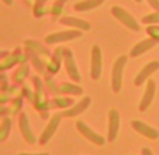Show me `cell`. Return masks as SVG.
<instances>
[{
    "instance_id": "6da1fadb",
    "label": "cell",
    "mask_w": 159,
    "mask_h": 155,
    "mask_svg": "<svg viewBox=\"0 0 159 155\" xmlns=\"http://www.w3.org/2000/svg\"><path fill=\"white\" fill-rule=\"evenodd\" d=\"M128 58L125 55H120L113 63V69H111V89L114 93H118L123 87V75H124V68L127 65Z\"/></svg>"
},
{
    "instance_id": "7a4b0ae2",
    "label": "cell",
    "mask_w": 159,
    "mask_h": 155,
    "mask_svg": "<svg viewBox=\"0 0 159 155\" xmlns=\"http://www.w3.org/2000/svg\"><path fill=\"white\" fill-rule=\"evenodd\" d=\"M90 57V75L93 81H97L103 72V55L99 45H93Z\"/></svg>"
},
{
    "instance_id": "3957f363",
    "label": "cell",
    "mask_w": 159,
    "mask_h": 155,
    "mask_svg": "<svg viewBox=\"0 0 159 155\" xmlns=\"http://www.w3.org/2000/svg\"><path fill=\"white\" fill-rule=\"evenodd\" d=\"M111 14L114 16L120 23H123L127 28H129V30H132V31H139V24L137 23V20H135L127 10H124L123 7L113 6L111 7Z\"/></svg>"
},
{
    "instance_id": "277c9868",
    "label": "cell",
    "mask_w": 159,
    "mask_h": 155,
    "mask_svg": "<svg viewBox=\"0 0 159 155\" xmlns=\"http://www.w3.org/2000/svg\"><path fill=\"white\" fill-rule=\"evenodd\" d=\"M82 35L80 30H66V31H58V33H51L45 37L47 44H59V42H66L70 40L79 38Z\"/></svg>"
},
{
    "instance_id": "5b68a950",
    "label": "cell",
    "mask_w": 159,
    "mask_h": 155,
    "mask_svg": "<svg viewBox=\"0 0 159 155\" xmlns=\"http://www.w3.org/2000/svg\"><path fill=\"white\" fill-rule=\"evenodd\" d=\"M62 58H63V65H65L68 76H69L73 82H80L82 76H80V73H79L78 66H76V62H75V58H73L72 51L65 49L63 51V57Z\"/></svg>"
},
{
    "instance_id": "8992f818",
    "label": "cell",
    "mask_w": 159,
    "mask_h": 155,
    "mask_svg": "<svg viewBox=\"0 0 159 155\" xmlns=\"http://www.w3.org/2000/svg\"><path fill=\"white\" fill-rule=\"evenodd\" d=\"M76 128H78V131L80 133V134L83 135L86 140H89L90 143H93L94 145H99V147L104 145V143H106L104 138H103L100 134H97L96 131H93V130H92V128H90L86 123L80 121V120H79V121H76Z\"/></svg>"
},
{
    "instance_id": "52a82bcc",
    "label": "cell",
    "mask_w": 159,
    "mask_h": 155,
    "mask_svg": "<svg viewBox=\"0 0 159 155\" xmlns=\"http://www.w3.org/2000/svg\"><path fill=\"white\" fill-rule=\"evenodd\" d=\"M61 119H62V114H61V113H57V114H54V116L51 117L48 125L44 128V131H42L41 137H39V144H41V145H45V144H47L52 137H54V134L57 133L58 127H59Z\"/></svg>"
},
{
    "instance_id": "ba28073f",
    "label": "cell",
    "mask_w": 159,
    "mask_h": 155,
    "mask_svg": "<svg viewBox=\"0 0 159 155\" xmlns=\"http://www.w3.org/2000/svg\"><path fill=\"white\" fill-rule=\"evenodd\" d=\"M118 128H120V114H118V111L116 109H110V111H108V134H107V140L110 143L117 140Z\"/></svg>"
},
{
    "instance_id": "9c48e42d",
    "label": "cell",
    "mask_w": 159,
    "mask_h": 155,
    "mask_svg": "<svg viewBox=\"0 0 159 155\" xmlns=\"http://www.w3.org/2000/svg\"><path fill=\"white\" fill-rule=\"evenodd\" d=\"M158 69H159V61H152V62L147 63V65L141 69V72L135 76L134 85H135V86H141V85H144L145 82H147L148 79L151 78V75L155 73Z\"/></svg>"
},
{
    "instance_id": "30bf717a",
    "label": "cell",
    "mask_w": 159,
    "mask_h": 155,
    "mask_svg": "<svg viewBox=\"0 0 159 155\" xmlns=\"http://www.w3.org/2000/svg\"><path fill=\"white\" fill-rule=\"evenodd\" d=\"M131 125H132V128H134L135 131L138 133V134L144 135V137L149 138V140H156V138L159 137L158 130H155L153 127L148 125L147 123L141 121V120H132Z\"/></svg>"
},
{
    "instance_id": "8fae6325",
    "label": "cell",
    "mask_w": 159,
    "mask_h": 155,
    "mask_svg": "<svg viewBox=\"0 0 159 155\" xmlns=\"http://www.w3.org/2000/svg\"><path fill=\"white\" fill-rule=\"evenodd\" d=\"M155 92H156V83L151 79L147 81V89L144 92V96H142L141 101H139V111H147L149 109L151 103H152L153 97H155Z\"/></svg>"
},
{
    "instance_id": "7c38bea8",
    "label": "cell",
    "mask_w": 159,
    "mask_h": 155,
    "mask_svg": "<svg viewBox=\"0 0 159 155\" xmlns=\"http://www.w3.org/2000/svg\"><path fill=\"white\" fill-rule=\"evenodd\" d=\"M18 125H20V131H21V134H23V138H24L28 144H35L37 138H35V135H34L33 130H31V125H30V123H28V117L25 113H20Z\"/></svg>"
},
{
    "instance_id": "4fadbf2b",
    "label": "cell",
    "mask_w": 159,
    "mask_h": 155,
    "mask_svg": "<svg viewBox=\"0 0 159 155\" xmlns=\"http://www.w3.org/2000/svg\"><path fill=\"white\" fill-rule=\"evenodd\" d=\"M158 44V41L153 38H147V40H142L141 42H138V44H135L134 47H132V49L129 51V57L132 58H137L139 57V55H142L144 52H147V51H149L151 48H153L155 45Z\"/></svg>"
},
{
    "instance_id": "5bb4252c",
    "label": "cell",
    "mask_w": 159,
    "mask_h": 155,
    "mask_svg": "<svg viewBox=\"0 0 159 155\" xmlns=\"http://www.w3.org/2000/svg\"><path fill=\"white\" fill-rule=\"evenodd\" d=\"M92 103V99L89 97V96H86V97H83L79 103H76V105H73L70 109H66L65 111H62V117H76L78 114L83 113L84 110H86L87 107H89V105Z\"/></svg>"
},
{
    "instance_id": "9a60e30c",
    "label": "cell",
    "mask_w": 159,
    "mask_h": 155,
    "mask_svg": "<svg viewBox=\"0 0 159 155\" xmlns=\"http://www.w3.org/2000/svg\"><path fill=\"white\" fill-rule=\"evenodd\" d=\"M59 23L63 24V26H68V27H72L75 30H80V31H89L90 30V24L87 23L86 20H80L78 17H61Z\"/></svg>"
},
{
    "instance_id": "2e32d148",
    "label": "cell",
    "mask_w": 159,
    "mask_h": 155,
    "mask_svg": "<svg viewBox=\"0 0 159 155\" xmlns=\"http://www.w3.org/2000/svg\"><path fill=\"white\" fill-rule=\"evenodd\" d=\"M104 2L106 0H82V2L75 4V10L79 13H86V12H90V10L102 6Z\"/></svg>"
},
{
    "instance_id": "e0dca14e",
    "label": "cell",
    "mask_w": 159,
    "mask_h": 155,
    "mask_svg": "<svg viewBox=\"0 0 159 155\" xmlns=\"http://www.w3.org/2000/svg\"><path fill=\"white\" fill-rule=\"evenodd\" d=\"M59 93L63 95H82L83 90L80 86H76L73 83H62L59 86Z\"/></svg>"
},
{
    "instance_id": "ac0fdd59",
    "label": "cell",
    "mask_w": 159,
    "mask_h": 155,
    "mask_svg": "<svg viewBox=\"0 0 159 155\" xmlns=\"http://www.w3.org/2000/svg\"><path fill=\"white\" fill-rule=\"evenodd\" d=\"M10 130H11V120L9 117L3 120V123L0 124V143H3L10 134Z\"/></svg>"
},
{
    "instance_id": "d6986e66",
    "label": "cell",
    "mask_w": 159,
    "mask_h": 155,
    "mask_svg": "<svg viewBox=\"0 0 159 155\" xmlns=\"http://www.w3.org/2000/svg\"><path fill=\"white\" fill-rule=\"evenodd\" d=\"M25 45H27L28 49L34 51V52H41V54H42V55H45V57H48V55H49L48 49H45V48H42L41 45L38 44V42L33 41V40H28V41H25Z\"/></svg>"
},
{
    "instance_id": "ffe728a7",
    "label": "cell",
    "mask_w": 159,
    "mask_h": 155,
    "mask_svg": "<svg viewBox=\"0 0 159 155\" xmlns=\"http://www.w3.org/2000/svg\"><path fill=\"white\" fill-rule=\"evenodd\" d=\"M18 61L17 55H11V57H6L3 58V61L0 62V71H6V69L11 68L13 65H14L16 62Z\"/></svg>"
},
{
    "instance_id": "44dd1931",
    "label": "cell",
    "mask_w": 159,
    "mask_h": 155,
    "mask_svg": "<svg viewBox=\"0 0 159 155\" xmlns=\"http://www.w3.org/2000/svg\"><path fill=\"white\" fill-rule=\"evenodd\" d=\"M47 2H48V0H37L35 2V4H34V16H35V17H41V16H44Z\"/></svg>"
},
{
    "instance_id": "7402d4cb",
    "label": "cell",
    "mask_w": 159,
    "mask_h": 155,
    "mask_svg": "<svg viewBox=\"0 0 159 155\" xmlns=\"http://www.w3.org/2000/svg\"><path fill=\"white\" fill-rule=\"evenodd\" d=\"M27 73H28V65H27V63H24V65H21V68L18 69L17 72H16V75H14V81H16V82L24 81V78L27 76Z\"/></svg>"
},
{
    "instance_id": "603a6c76",
    "label": "cell",
    "mask_w": 159,
    "mask_h": 155,
    "mask_svg": "<svg viewBox=\"0 0 159 155\" xmlns=\"http://www.w3.org/2000/svg\"><path fill=\"white\" fill-rule=\"evenodd\" d=\"M142 23L144 24H158L159 23V12L144 16V17H142Z\"/></svg>"
},
{
    "instance_id": "cb8c5ba5",
    "label": "cell",
    "mask_w": 159,
    "mask_h": 155,
    "mask_svg": "<svg viewBox=\"0 0 159 155\" xmlns=\"http://www.w3.org/2000/svg\"><path fill=\"white\" fill-rule=\"evenodd\" d=\"M66 3V0H57V3L52 6V10H51V13L57 17V16H59L61 13H62V7H63V4Z\"/></svg>"
},
{
    "instance_id": "d4e9b609",
    "label": "cell",
    "mask_w": 159,
    "mask_h": 155,
    "mask_svg": "<svg viewBox=\"0 0 159 155\" xmlns=\"http://www.w3.org/2000/svg\"><path fill=\"white\" fill-rule=\"evenodd\" d=\"M147 33L149 34L151 38L156 40V41L159 42V27L158 26H151V27L147 28Z\"/></svg>"
},
{
    "instance_id": "484cf974",
    "label": "cell",
    "mask_w": 159,
    "mask_h": 155,
    "mask_svg": "<svg viewBox=\"0 0 159 155\" xmlns=\"http://www.w3.org/2000/svg\"><path fill=\"white\" fill-rule=\"evenodd\" d=\"M31 61H33V63L37 66V71H38V72H44V69H45L44 63L38 59V57H37L35 54H31Z\"/></svg>"
},
{
    "instance_id": "4316f807",
    "label": "cell",
    "mask_w": 159,
    "mask_h": 155,
    "mask_svg": "<svg viewBox=\"0 0 159 155\" xmlns=\"http://www.w3.org/2000/svg\"><path fill=\"white\" fill-rule=\"evenodd\" d=\"M55 103H57V106H59V107H68V106L72 105L73 101L70 100V99H57Z\"/></svg>"
},
{
    "instance_id": "83f0119b",
    "label": "cell",
    "mask_w": 159,
    "mask_h": 155,
    "mask_svg": "<svg viewBox=\"0 0 159 155\" xmlns=\"http://www.w3.org/2000/svg\"><path fill=\"white\" fill-rule=\"evenodd\" d=\"M147 2L149 3L151 7H153L156 12H159V0H147Z\"/></svg>"
},
{
    "instance_id": "f1b7e54d",
    "label": "cell",
    "mask_w": 159,
    "mask_h": 155,
    "mask_svg": "<svg viewBox=\"0 0 159 155\" xmlns=\"http://www.w3.org/2000/svg\"><path fill=\"white\" fill-rule=\"evenodd\" d=\"M141 154H142V155H153L152 151H151L149 148H142V149H141Z\"/></svg>"
},
{
    "instance_id": "f546056e",
    "label": "cell",
    "mask_w": 159,
    "mask_h": 155,
    "mask_svg": "<svg viewBox=\"0 0 159 155\" xmlns=\"http://www.w3.org/2000/svg\"><path fill=\"white\" fill-rule=\"evenodd\" d=\"M18 155H49L48 152H41V154H25V152H21V154Z\"/></svg>"
},
{
    "instance_id": "4dcf8cb0",
    "label": "cell",
    "mask_w": 159,
    "mask_h": 155,
    "mask_svg": "<svg viewBox=\"0 0 159 155\" xmlns=\"http://www.w3.org/2000/svg\"><path fill=\"white\" fill-rule=\"evenodd\" d=\"M7 51H0V59H3V58H6L7 57Z\"/></svg>"
},
{
    "instance_id": "1f68e13d",
    "label": "cell",
    "mask_w": 159,
    "mask_h": 155,
    "mask_svg": "<svg viewBox=\"0 0 159 155\" xmlns=\"http://www.w3.org/2000/svg\"><path fill=\"white\" fill-rule=\"evenodd\" d=\"M4 4H7V6H11L13 4V0H2Z\"/></svg>"
},
{
    "instance_id": "d6a6232c",
    "label": "cell",
    "mask_w": 159,
    "mask_h": 155,
    "mask_svg": "<svg viewBox=\"0 0 159 155\" xmlns=\"http://www.w3.org/2000/svg\"><path fill=\"white\" fill-rule=\"evenodd\" d=\"M135 2H137V3H141V2H142V0H135Z\"/></svg>"
}]
</instances>
